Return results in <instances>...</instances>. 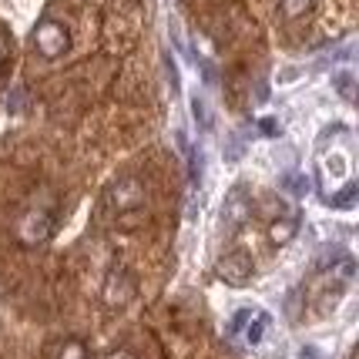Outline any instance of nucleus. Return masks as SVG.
<instances>
[{
  "label": "nucleus",
  "instance_id": "1",
  "mask_svg": "<svg viewBox=\"0 0 359 359\" xmlns=\"http://www.w3.org/2000/svg\"><path fill=\"white\" fill-rule=\"evenodd\" d=\"M54 232H57V212H54L50 205H37V202H34L31 208H24L14 225L17 242L27 245V249H37V245L50 242Z\"/></svg>",
  "mask_w": 359,
  "mask_h": 359
},
{
  "label": "nucleus",
  "instance_id": "2",
  "mask_svg": "<svg viewBox=\"0 0 359 359\" xmlns=\"http://www.w3.org/2000/svg\"><path fill=\"white\" fill-rule=\"evenodd\" d=\"M34 47H37V54H41V57H47V61L61 57L64 50L71 47L67 27H64L61 20H50V17H44V20L34 27Z\"/></svg>",
  "mask_w": 359,
  "mask_h": 359
},
{
  "label": "nucleus",
  "instance_id": "3",
  "mask_svg": "<svg viewBox=\"0 0 359 359\" xmlns=\"http://www.w3.org/2000/svg\"><path fill=\"white\" fill-rule=\"evenodd\" d=\"M108 205L114 212H138L141 205H144V185H141L135 175L118 178L108 191Z\"/></svg>",
  "mask_w": 359,
  "mask_h": 359
},
{
  "label": "nucleus",
  "instance_id": "4",
  "mask_svg": "<svg viewBox=\"0 0 359 359\" xmlns=\"http://www.w3.org/2000/svg\"><path fill=\"white\" fill-rule=\"evenodd\" d=\"M252 276H255V262H252V255H245V252H229L219 262V279L225 285H232V289L249 285Z\"/></svg>",
  "mask_w": 359,
  "mask_h": 359
},
{
  "label": "nucleus",
  "instance_id": "5",
  "mask_svg": "<svg viewBox=\"0 0 359 359\" xmlns=\"http://www.w3.org/2000/svg\"><path fill=\"white\" fill-rule=\"evenodd\" d=\"M101 296H104V302H108L111 309H121V306H128L131 299H135V279L128 276L125 269H111L108 279H104V289H101Z\"/></svg>",
  "mask_w": 359,
  "mask_h": 359
},
{
  "label": "nucleus",
  "instance_id": "6",
  "mask_svg": "<svg viewBox=\"0 0 359 359\" xmlns=\"http://www.w3.org/2000/svg\"><path fill=\"white\" fill-rule=\"evenodd\" d=\"M299 232V222L296 219H276L269 225V242H276V245H285L292 235Z\"/></svg>",
  "mask_w": 359,
  "mask_h": 359
},
{
  "label": "nucleus",
  "instance_id": "7",
  "mask_svg": "<svg viewBox=\"0 0 359 359\" xmlns=\"http://www.w3.org/2000/svg\"><path fill=\"white\" fill-rule=\"evenodd\" d=\"M54 359H88V346L71 336V339H64V343L54 349Z\"/></svg>",
  "mask_w": 359,
  "mask_h": 359
},
{
  "label": "nucleus",
  "instance_id": "8",
  "mask_svg": "<svg viewBox=\"0 0 359 359\" xmlns=\"http://www.w3.org/2000/svg\"><path fill=\"white\" fill-rule=\"evenodd\" d=\"M316 0H282V14L289 17V20H296V17H306L313 11Z\"/></svg>",
  "mask_w": 359,
  "mask_h": 359
},
{
  "label": "nucleus",
  "instance_id": "9",
  "mask_svg": "<svg viewBox=\"0 0 359 359\" xmlns=\"http://www.w3.org/2000/svg\"><path fill=\"white\" fill-rule=\"evenodd\" d=\"M7 54H11V41H7V37L0 34V67L7 64Z\"/></svg>",
  "mask_w": 359,
  "mask_h": 359
},
{
  "label": "nucleus",
  "instance_id": "10",
  "mask_svg": "<svg viewBox=\"0 0 359 359\" xmlns=\"http://www.w3.org/2000/svg\"><path fill=\"white\" fill-rule=\"evenodd\" d=\"M104 359H135V353H131V349H111Z\"/></svg>",
  "mask_w": 359,
  "mask_h": 359
}]
</instances>
